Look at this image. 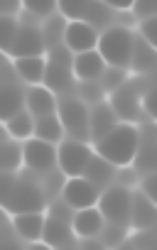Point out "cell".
<instances>
[{
	"mask_svg": "<svg viewBox=\"0 0 157 250\" xmlns=\"http://www.w3.org/2000/svg\"><path fill=\"white\" fill-rule=\"evenodd\" d=\"M27 250H57V248H52L49 243H45V240H35Z\"/></svg>",
	"mask_w": 157,
	"mask_h": 250,
	"instance_id": "cell-41",
	"label": "cell"
},
{
	"mask_svg": "<svg viewBox=\"0 0 157 250\" xmlns=\"http://www.w3.org/2000/svg\"><path fill=\"white\" fill-rule=\"evenodd\" d=\"M47 44H45V35H42V25L37 22H22L18 27V35L10 44V49L5 52L8 57L18 59V57H35V54H45Z\"/></svg>",
	"mask_w": 157,
	"mask_h": 250,
	"instance_id": "cell-12",
	"label": "cell"
},
{
	"mask_svg": "<svg viewBox=\"0 0 157 250\" xmlns=\"http://www.w3.org/2000/svg\"><path fill=\"white\" fill-rule=\"evenodd\" d=\"M59 250H76V243H74V245H69V248H59Z\"/></svg>",
	"mask_w": 157,
	"mask_h": 250,
	"instance_id": "cell-43",
	"label": "cell"
},
{
	"mask_svg": "<svg viewBox=\"0 0 157 250\" xmlns=\"http://www.w3.org/2000/svg\"><path fill=\"white\" fill-rule=\"evenodd\" d=\"M76 250H108V248H106V243L98 235H93V238H81L76 243Z\"/></svg>",
	"mask_w": 157,
	"mask_h": 250,
	"instance_id": "cell-38",
	"label": "cell"
},
{
	"mask_svg": "<svg viewBox=\"0 0 157 250\" xmlns=\"http://www.w3.org/2000/svg\"><path fill=\"white\" fill-rule=\"evenodd\" d=\"M40 182H42V189H45V194H47V201L52 204L54 199H59V196H62L64 184H67V174L57 167V169H52L49 174H45Z\"/></svg>",
	"mask_w": 157,
	"mask_h": 250,
	"instance_id": "cell-30",
	"label": "cell"
},
{
	"mask_svg": "<svg viewBox=\"0 0 157 250\" xmlns=\"http://www.w3.org/2000/svg\"><path fill=\"white\" fill-rule=\"evenodd\" d=\"M137 125L135 123H125V120H118L111 133L103 135L93 147L96 152L108 160L113 167H130L133 157H135V147H137Z\"/></svg>",
	"mask_w": 157,
	"mask_h": 250,
	"instance_id": "cell-2",
	"label": "cell"
},
{
	"mask_svg": "<svg viewBox=\"0 0 157 250\" xmlns=\"http://www.w3.org/2000/svg\"><path fill=\"white\" fill-rule=\"evenodd\" d=\"M115 169H118V167H113L108 160H103L98 152H93L91 160H89V165H86V169H84V177H86L89 182H93V184L103 191L108 184H113Z\"/></svg>",
	"mask_w": 157,
	"mask_h": 250,
	"instance_id": "cell-25",
	"label": "cell"
},
{
	"mask_svg": "<svg viewBox=\"0 0 157 250\" xmlns=\"http://www.w3.org/2000/svg\"><path fill=\"white\" fill-rule=\"evenodd\" d=\"M93 155V147L91 143H84V140H74V138H67L59 143V150H57V165L59 169L67 174V177H81L89 160Z\"/></svg>",
	"mask_w": 157,
	"mask_h": 250,
	"instance_id": "cell-10",
	"label": "cell"
},
{
	"mask_svg": "<svg viewBox=\"0 0 157 250\" xmlns=\"http://www.w3.org/2000/svg\"><path fill=\"white\" fill-rule=\"evenodd\" d=\"M20 79L25 83H42L45 81V69H47V57L45 54H35V57H18L13 59Z\"/></svg>",
	"mask_w": 157,
	"mask_h": 250,
	"instance_id": "cell-24",
	"label": "cell"
},
{
	"mask_svg": "<svg viewBox=\"0 0 157 250\" xmlns=\"http://www.w3.org/2000/svg\"><path fill=\"white\" fill-rule=\"evenodd\" d=\"M74 93H76L84 103H89V105H93V103H98V101H106V91H103V86H101L98 79H81V81H76Z\"/></svg>",
	"mask_w": 157,
	"mask_h": 250,
	"instance_id": "cell-29",
	"label": "cell"
},
{
	"mask_svg": "<svg viewBox=\"0 0 157 250\" xmlns=\"http://www.w3.org/2000/svg\"><path fill=\"white\" fill-rule=\"evenodd\" d=\"M3 37H0V44H3V52H8L10 49V44H13V40H15V35H18V27H20V20L15 18V15H3Z\"/></svg>",
	"mask_w": 157,
	"mask_h": 250,
	"instance_id": "cell-34",
	"label": "cell"
},
{
	"mask_svg": "<svg viewBox=\"0 0 157 250\" xmlns=\"http://www.w3.org/2000/svg\"><path fill=\"white\" fill-rule=\"evenodd\" d=\"M115 123H118V115L113 113L108 101H98V103L89 105V138H91V145H96L103 135H108Z\"/></svg>",
	"mask_w": 157,
	"mask_h": 250,
	"instance_id": "cell-15",
	"label": "cell"
},
{
	"mask_svg": "<svg viewBox=\"0 0 157 250\" xmlns=\"http://www.w3.org/2000/svg\"><path fill=\"white\" fill-rule=\"evenodd\" d=\"M133 30L125 27V25H108L106 30H101L98 35V44L96 49L101 52L103 62L111 64V66H120V69H128V62H130V49H133Z\"/></svg>",
	"mask_w": 157,
	"mask_h": 250,
	"instance_id": "cell-5",
	"label": "cell"
},
{
	"mask_svg": "<svg viewBox=\"0 0 157 250\" xmlns=\"http://www.w3.org/2000/svg\"><path fill=\"white\" fill-rule=\"evenodd\" d=\"M130 233H128V226H120V223H103V228H101V233H98V238L106 243V248L108 250H113V248H118L125 238H128Z\"/></svg>",
	"mask_w": 157,
	"mask_h": 250,
	"instance_id": "cell-31",
	"label": "cell"
},
{
	"mask_svg": "<svg viewBox=\"0 0 157 250\" xmlns=\"http://www.w3.org/2000/svg\"><path fill=\"white\" fill-rule=\"evenodd\" d=\"M35 138L40 140H47V143H54L59 145L67 135H64V125L59 120V115H42V118H35Z\"/></svg>",
	"mask_w": 157,
	"mask_h": 250,
	"instance_id": "cell-27",
	"label": "cell"
},
{
	"mask_svg": "<svg viewBox=\"0 0 157 250\" xmlns=\"http://www.w3.org/2000/svg\"><path fill=\"white\" fill-rule=\"evenodd\" d=\"M155 25H157L155 15H150V18H142V22L137 25V30H140V37H142L145 42H150L152 47L157 44V30H155Z\"/></svg>",
	"mask_w": 157,
	"mask_h": 250,
	"instance_id": "cell-35",
	"label": "cell"
},
{
	"mask_svg": "<svg viewBox=\"0 0 157 250\" xmlns=\"http://www.w3.org/2000/svg\"><path fill=\"white\" fill-rule=\"evenodd\" d=\"M150 76H152V74L128 76L123 86H118L115 91L108 93V103H111L113 113L118 115V120H125V123H135V125H137L140 115H145L142 108H140V98H142V93L152 86ZM145 118H147V115H145ZM147 120H150V118H147Z\"/></svg>",
	"mask_w": 157,
	"mask_h": 250,
	"instance_id": "cell-3",
	"label": "cell"
},
{
	"mask_svg": "<svg viewBox=\"0 0 157 250\" xmlns=\"http://www.w3.org/2000/svg\"><path fill=\"white\" fill-rule=\"evenodd\" d=\"M125 79H128V69L111 66V64H106L103 74L98 76V81H101V86H103V91H106V93H111V91H115L118 86H123V83H125Z\"/></svg>",
	"mask_w": 157,
	"mask_h": 250,
	"instance_id": "cell-32",
	"label": "cell"
},
{
	"mask_svg": "<svg viewBox=\"0 0 157 250\" xmlns=\"http://www.w3.org/2000/svg\"><path fill=\"white\" fill-rule=\"evenodd\" d=\"M5 130L13 135V138H18V140H30V138H35V115L27 110V108H22V110H18L15 115H10L8 120H5Z\"/></svg>",
	"mask_w": 157,
	"mask_h": 250,
	"instance_id": "cell-26",
	"label": "cell"
},
{
	"mask_svg": "<svg viewBox=\"0 0 157 250\" xmlns=\"http://www.w3.org/2000/svg\"><path fill=\"white\" fill-rule=\"evenodd\" d=\"M22 8V0H3V15H18Z\"/></svg>",
	"mask_w": 157,
	"mask_h": 250,
	"instance_id": "cell-39",
	"label": "cell"
},
{
	"mask_svg": "<svg viewBox=\"0 0 157 250\" xmlns=\"http://www.w3.org/2000/svg\"><path fill=\"white\" fill-rule=\"evenodd\" d=\"M25 167L30 172H35L40 179L45 174H49L52 169H57V145L40 140V138H30L25 140Z\"/></svg>",
	"mask_w": 157,
	"mask_h": 250,
	"instance_id": "cell-11",
	"label": "cell"
},
{
	"mask_svg": "<svg viewBox=\"0 0 157 250\" xmlns=\"http://www.w3.org/2000/svg\"><path fill=\"white\" fill-rule=\"evenodd\" d=\"M103 69H106V62H103L98 49H89V52L74 54V76H76V81L98 79L103 74Z\"/></svg>",
	"mask_w": 157,
	"mask_h": 250,
	"instance_id": "cell-22",
	"label": "cell"
},
{
	"mask_svg": "<svg viewBox=\"0 0 157 250\" xmlns=\"http://www.w3.org/2000/svg\"><path fill=\"white\" fill-rule=\"evenodd\" d=\"M74 228H71V221H64L59 216H47L45 218V233H42V240L49 243L52 248H69L74 245Z\"/></svg>",
	"mask_w": 157,
	"mask_h": 250,
	"instance_id": "cell-18",
	"label": "cell"
},
{
	"mask_svg": "<svg viewBox=\"0 0 157 250\" xmlns=\"http://www.w3.org/2000/svg\"><path fill=\"white\" fill-rule=\"evenodd\" d=\"M57 8L67 20H86L96 30H106L113 25V8L103 0H57Z\"/></svg>",
	"mask_w": 157,
	"mask_h": 250,
	"instance_id": "cell-7",
	"label": "cell"
},
{
	"mask_svg": "<svg viewBox=\"0 0 157 250\" xmlns=\"http://www.w3.org/2000/svg\"><path fill=\"white\" fill-rule=\"evenodd\" d=\"M22 8H25L27 13H32L35 18L45 20V18L54 15V10H57V0H22Z\"/></svg>",
	"mask_w": 157,
	"mask_h": 250,
	"instance_id": "cell-33",
	"label": "cell"
},
{
	"mask_svg": "<svg viewBox=\"0 0 157 250\" xmlns=\"http://www.w3.org/2000/svg\"><path fill=\"white\" fill-rule=\"evenodd\" d=\"M103 223H106V218H103V213L96 206L79 208V211H74V218H71V228H74L76 238H93V235H98Z\"/></svg>",
	"mask_w": 157,
	"mask_h": 250,
	"instance_id": "cell-19",
	"label": "cell"
},
{
	"mask_svg": "<svg viewBox=\"0 0 157 250\" xmlns=\"http://www.w3.org/2000/svg\"><path fill=\"white\" fill-rule=\"evenodd\" d=\"M0 165L3 172H20L25 165V143L13 138L8 130L3 133V155H0Z\"/></svg>",
	"mask_w": 157,
	"mask_h": 250,
	"instance_id": "cell-23",
	"label": "cell"
},
{
	"mask_svg": "<svg viewBox=\"0 0 157 250\" xmlns=\"http://www.w3.org/2000/svg\"><path fill=\"white\" fill-rule=\"evenodd\" d=\"M67 18L59 13V15H49L42 20V35H45V44H47V52L64 44V32H67Z\"/></svg>",
	"mask_w": 157,
	"mask_h": 250,
	"instance_id": "cell-28",
	"label": "cell"
},
{
	"mask_svg": "<svg viewBox=\"0 0 157 250\" xmlns=\"http://www.w3.org/2000/svg\"><path fill=\"white\" fill-rule=\"evenodd\" d=\"M47 88H52L57 96L74 93L76 76H74V52L67 44H59L47 52V69H45V81Z\"/></svg>",
	"mask_w": 157,
	"mask_h": 250,
	"instance_id": "cell-4",
	"label": "cell"
},
{
	"mask_svg": "<svg viewBox=\"0 0 157 250\" xmlns=\"http://www.w3.org/2000/svg\"><path fill=\"white\" fill-rule=\"evenodd\" d=\"M57 105H59V98L52 88H47L45 83H32L27 88V101H25V108L35 115V118H42V115H54L57 113Z\"/></svg>",
	"mask_w": 157,
	"mask_h": 250,
	"instance_id": "cell-17",
	"label": "cell"
},
{
	"mask_svg": "<svg viewBox=\"0 0 157 250\" xmlns=\"http://www.w3.org/2000/svg\"><path fill=\"white\" fill-rule=\"evenodd\" d=\"M64 44L74 54L96 49V44H98V30L93 25H89L86 20H69L67 22V32H64Z\"/></svg>",
	"mask_w": 157,
	"mask_h": 250,
	"instance_id": "cell-14",
	"label": "cell"
},
{
	"mask_svg": "<svg viewBox=\"0 0 157 250\" xmlns=\"http://www.w3.org/2000/svg\"><path fill=\"white\" fill-rule=\"evenodd\" d=\"M59 105V120L64 125V133L74 140H84L91 143L89 138V103H84L76 93H67V96H57Z\"/></svg>",
	"mask_w": 157,
	"mask_h": 250,
	"instance_id": "cell-6",
	"label": "cell"
},
{
	"mask_svg": "<svg viewBox=\"0 0 157 250\" xmlns=\"http://www.w3.org/2000/svg\"><path fill=\"white\" fill-rule=\"evenodd\" d=\"M140 191L147 196V199H157V194H155V172H147L142 179H140Z\"/></svg>",
	"mask_w": 157,
	"mask_h": 250,
	"instance_id": "cell-37",
	"label": "cell"
},
{
	"mask_svg": "<svg viewBox=\"0 0 157 250\" xmlns=\"http://www.w3.org/2000/svg\"><path fill=\"white\" fill-rule=\"evenodd\" d=\"M98 211L108 223L128 226L130 218V187H123L118 182L108 184L98 196Z\"/></svg>",
	"mask_w": 157,
	"mask_h": 250,
	"instance_id": "cell-9",
	"label": "cell"
},
{
	"mask_svg": "<svg viewBox=\"0 0 157 250\" xmlns=\"http://www.w3.org/2000/svg\"><path fill=\"white\" fill-rule=\"evenodd\" d=\"M45 211H30V213H18V216H10L13 221V228L15 233L22 238V240H42V233H45Z\"/></svg>",
	"mask_w": 157,
	"mask_h": 250,
	"instance_id": "cell-21",
	"label": "cell"
},
{
	"mask_svg": "<svg viewBox=\"0 0 157 250\" xmlns=\"http://www.w3.org/2000/svg\"><path fill=\"white\" fill-rule=\"evenodd\" d=\"M128 69L140 74V76L155 71V47L150 42H145L140 35H133V49H130Z\"/></svg>",
	"mask_w": 157,
	"mask_h": 250,
	"instance_id": "cell-20",
	"label": "cell"
},
{
	"mask_svg": "<svg viewBox=\"0 0 157 250\" xmlns=\"http://www.w3.org/2000/svg\"><path fill=\"white\" fill-rule=\"evenodd\" d=\"M113 250H135V248H133V245H130V240L125 238V240H123V243H120L118 248H113Z\"/></svg>",
	"mask_w": 157,
	"mask_h": 250,
	"instance_id": "cell-42",
	"label": "cell"
},
{
	"mask_svg": "<svg viewBox=\"0 0 157 250\" xmlns=\"http://www.w3.org/2000/svg\"><path fill=\"white\" fill-rule=\"evenodd\" d=\"M133 18H150L157 10V0H133Z\"/></svg>",
	"mask_w": 157,
	"mask_h": 250,
	"instance_id": "cell-36",
	"label": "cell"
},
{
	"mask_svg": "<svg viewBox=\"0 0 157 250\" xmlns=\"http://www.w3.org/2000/svg\"><path fill=\"white\" fill-rule=\"evenodd\" d=\"M103 3L113 10H130L133 8V0H103Z\"/></svg>",
	"mask_w": 157,
	"mask_h": 250,
	"instance_id": "cell-40",
	"label": "cell"
},
{
	"mask_svg": "<svg viewBox=\"0 0 157 250\" xmlns=\"http://www.w3.org/2000/svg\"><path fill=\"white\" fill-rule=\"evenodd\" d=\"M98 196H101V189H98L93 182H89L84 174H81V177H67L62 199H64L74 211L96 206V204H98Z\"/></svg>",
	"mask_w": 157,
	"mask_h": 250,
	"instance_id": "cell-13",
	"label": "cell"
},
{
	"mask_svg": "<svg viewBox=\"0 0 157 250\" xmlns=\"http://www.w3.org/2000/svg\"><path fill=\"white\" fill-rule=\"evenodd\" d=\"M152 226H155V201L147 199L140 189H130L128 228H133V230H150Z\"/></svg>",
	"mask_w": 157,
	"mask_h": 250,
	"instance_id": "cell-16",
	"label": "cell"
},
{
	"mask_svg": "<svg viewBox=\"0 0 157 250\" xmlns=\"http://www.w3.org/2000/svg\"><path fill=\"white\" fill-rule=\"evenodd\" d=\"M49 206L47 194L42 189V182L35 172L25 169L20 174L3 172V208L10 216L30 213V211H45Z\"/></svg>",
	"mask_w": 157,
	"mask_h": 250,
	"instance_id": "cell-1",
	"label": "cell"
},
{
	"mask_svg": "<svg viewBox=\"0 0 157 250\" xmlns=\"http://www.w3.org/2000/svg\"><path fill=\"white\" fill-rule=\"evenodd\" d=\"M3 88H0V98H3V120H8L10 115H15L18 110L25 108L27 101V88L22 86V79L13 64V57H3Z\"/></svg>",
	"mask_w": 157,
	"mask_h": 250,
	"instance_id": "cell-8",
	"label": "cell"
}]
</instances>
